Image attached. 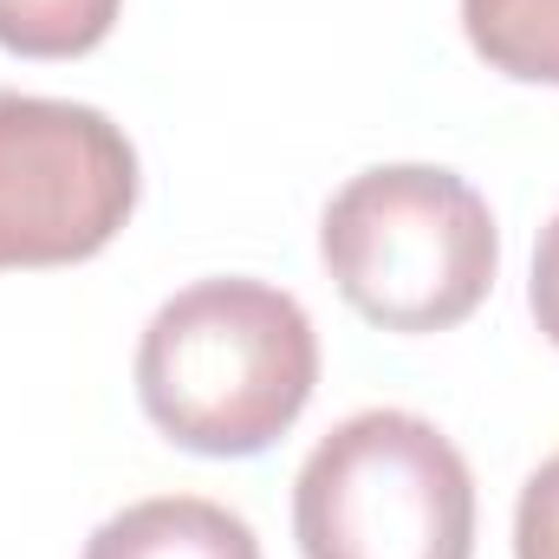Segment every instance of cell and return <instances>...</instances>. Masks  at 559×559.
<instances>
[{
	"label": "cell",
	"mask_w": 559,
	"mask_h": 559,
	"mask_svg": "<svg viewBox=\"0 0 559 559\" xmlns=\"http://www.w3.org/2000/svg\"><path fill=\"white\" fill-rule=\"evenodd\" d=\"M319 384V332L267 280H195L156 306L138 345V397L176 449L261 455Z\"/></svg>",
	"instance_id": "cell-1"
},
{
	"label": "cell",
	"mask_w": 559,
	"mask_h": 559,
	"mask_svg": "<svg viewBox=\"0 0 559 559\" xmlns=\"http://www.w3.org/2000/svg\"><path fill=\"white\" fill-rule=\"evenodd\" d=\"M325 274L384 332L462 325L501 267V235L475 182L436 163H384L352 176L319 222Z\"/></svg>",
	"instance_id": "cell-2"
},
{
	"label": "cell",
	"mask_w": 559,
	"mask_h": 559,
	"mask_svg": "<svg viewBox=\"0 0 559 559\" xmlns=\"http://www.w3.org/2000/svg\"><path fill=\"white\" fill-rule=\"evenodd\" d=\"M293 534L306 559H468L475 475L429 417L358 411L306 455Z\"/></svg>",
	"instance_id": "cell-3"
},
{
	"label": "cell",
	"mask_w": 559,
	"mask_h": 559,
	"mask_svg": "<svg viewBox=\"0 0 559 559\" xmlns=\"http://www.w3.org/2000/svg\"><path fill=\"white\" fill-rule=\"evenodd\" d=\"M131 209L138 150L105 111L0 92V274L92 261Z\"/></svg>",
	"instance_id": "cell-4"
},
{
	"label": "cell",
	"mask_w": 559,
	"mask_h": 559,
	"mask_svg": "<svg viewBox=\"0 0 559 559\" xmlns=\"http://www.w3.org/2000/svg\"><path fill=\"white\" fill-rule=\"evenodd\" d=\"M85 559H261L254 527L202 495H156L124 514H111L92 540Z\"/></svg>",
	"instance_id": "cell-5"
},
{
	"label": "cell",
	"mask_w": 559,
	"mask_h": 559,
	"mask_svg": "<svg viewBox=\"0 0 559 559\" xmlns=\"http://www.w3.org/2000/svg\"><path fill=\"white\" fill-rule=\"evenodd\" d=\"M468 46L527 85H559V0H462Z\"/></svg>",
	"instance_id": "cell-6"
},
{
	"label": "cell",
	"mask_w": 559,
	"mask_h": 559,
	"mask_svg": "<svg viewBox=\"0 0 559 559\" xmlns=\"http://www.w3.org/2000/svg\"><path fill=\"white\" fill-rule=\"evenodd\" d=\"M124 0H0V46L20 59H79L111 39Z\"/></svg>",
	"instance_id": "cell-7"
},
{
	"label": "cell",
	"mask_w": 559,
	"mask_h": 559,
	"mask_svg": "<svg viewBox=\"0 0 559 559\" xmlns=\"http://www.w3.org/2000/svg\"><path fill=\"white\" fill-rule=\"evenodd\" d=\"M514 559H559V455H547L514 508Z\"/></svg>",
	"instance_id": "cell-8"
},
{
	"label": "cell",
	"mask_w": 559,
	"mask_h": 559,
	"mask_svg": "<svg viewBox=\"0 0 559 559\" xmlns=\"http://www.w3.org/2000/svg\"><path fill=\"white\" fill-rule=\"evenodd\" d=\"M527 306L540 319V332L559 345V215L540 228V248H534V286H527Z\"/></svg>",
	"instance_id": "cell-9"
}]
</instances>
